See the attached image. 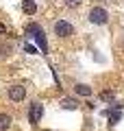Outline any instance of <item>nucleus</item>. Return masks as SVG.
<instances>
[{"mask_svg": "<svg viewBox=\"0 0 124 131\" xmlns=\"http://www.w3.org/2000/svg\"><path fill=\"white\" fill-rule=\"evenodd\" d=\"M0 33H2V35H5V33H7V26H5V24H2V22H0Z\"/></svg>", "mask_w": 124, "mask_h": 131, "instance_id": "14", "label": "nucleus"}, {"mask_svg": "<svg viewBox=\"0 0 124 131\" xmlns=\"http://www.w3.org/2000/svg\"><path fill=\"white\" fill-rule=\"evenodd\" d=\"M11 122H13V118H11V114H0V131H7L11 129Z\"/></svg>", "mask_w": 124, "mask_h": 131, "instance_id": "5", "label": "nucleus"}, {"mask_svg": "<svg viewBox=\"0 0 124 131\" xmlns=\"http://www.w3.org/2000/svg\"><path fill=\"white\" fill-rule=\"evenodd\" d=\"M9 52H11V46H9V44H2V46H0V55H2V57L9 55Z\"/></svg>", "mask_w": 124, "mask_h": 131, "instance_id": "10", "label": "nucleus"}, {"mask_svg": "<svg viewBox=\"0 0 124 131\" xmlns=\"http://www.w3.org/2000/svg\"><path fill=\"white\" fill-rule=\"evenodd\" d=\"M89 22L92 24H107L109 22V13H107V9H102V7H94L92 11H89Z\"/></svg>", "mask_w": 124, "mask_h": 131, "instance_id": "3", "label": "nucleus"}, {"mask_svg": "<svg viewBox=\"0 0 124 131\" xmlns=\"http://www.w3.org/2000/svg\"><path fill=\"white\" fill-rule=\"evenodd\" d=\"M41 116H44V105H41L39 101H33V103L28 105V122H31L33 127H37L41 122Z\"/></svg>", "mask_w": 124, "mask_h": 131, "instance_id": "1", "label": "nucleus"}, {"mask_svg": "<svg viewBox=\"0 0 124 131\" xmlns=\"http://www.w3.org/2000/svg\"><path fill=\"white\" fill-rule=\"evenodd\" d=\"M105 114L109 116V125H111V127H113V125H118V122H120V118H122V116H120V112H105Z\"/></svg>", "mask_w": 124, "mask_h": 131, "instance_id": "9", "label": "nucleus"}, {"mask_svg": "<svg viewBox=\"0 0 124 131\" xmlns=\"http://www.w3.org/2000/svg\"><path fill=\"white\" fill-rule=\"evenodd\" d=\"M61 107L63 109H76L78 101H74V98H63V101H61Z\"/></svg>", "mask_w": 124, "mask_h": 131, "instance_id": "8", "label": "nucleus"}, {"mask_svg": "<svg viewBox=\"0 0 124 131\" xmlns=\"http://www.w3.org/2000/svg\"><path fill=\"white\" fill-rule=\"evenodd\" d=\"M83 0H65V5L68 7H76V5H81Z\"/></svg>", "mask_w": 124, "mask_h": 131, "instance_id": "12", "label": "nucleus"}, {"mask_svg": "<svg viewBox=\"0 0 124 131\" xmlns=\"http://www.w3.org/2000/svg\"><path fill=\"white\" fill-rule=\"evenodd\" d=\"M7 96H9V101H13V103H22L24 98H26V88H24V85H11V88L7 90Z\"/></svg>", "mask_w": 124, "mask_h": 131, "instance_id": "4", "label": "nucleus"}, {"mask_svg": "<svg viewBox=\"0 0 124 131\" xmlns=\"http://www.w3.org/2000/svg\"><path fill=\"white\" fill-rule=\"evenodd\" d=\"M100 98H105V101H113L115 94H113V92H102V94H100Z\"/></svg>", "mask_w": 124, "mask_h": 131, "instance_id": "11", "label": "nucleus"}, {"mask_svg": "<svg viewBox=\"0 0 124 131\" xmlns=\"http://www.w3.org/2000/svg\"><path fill=\"white\" fill-rule=\"evenodd\" d=\"M24 48H26V52H31V55H35V46H31V44H26V46H24Z\"/></svg>", "mask_w": 124, "mask_h": 131, "instance_id": "13", "label": "nucleus"}, {"mask_svg": "<svg viewBox=\"0 0 124 131\" xmlns=\"http://www.w3.org/2000/svg\"><path fill=\"white\" fill-rule=\"evenodd\" d=\"M74 90H76V94H78V96H92V88H89V85H85V83L74 85Z\"/></svg>", "mask_w": 124, "mask_h": 131, "instance_id": "7", "label": "nucleus"}, {"mask_svg": "<svg viewBox=\"0 0 124 131\" xmlns=\"http://www.w3.org/2000/svg\"><path fill=\"white\" fill-rule=\"evenodd\" d=\"M22 11H24L26 15H33V13L37 11V5H35V0H24V2H22Z\"/></svg>", "mask_w": 124, "mask_h": 131, "instance_id": "6", "label": "nucleus"}, {"mask_svg": "<svg viewBox=\"0 0 124 131\" xmlns=\"http://www.w3.org/2000/svg\"><path fill=\"white\" fill-rule=\"evenodd\" d=\"M52 31H55V35L61 37V39H63V37H72V35H74V26L68 22V20H57L55 26H52Z\"/></svg>", "mask_w": 124, "mask_h": 131, "instance_id": "2", "label": "nucleus"}]
</instances>
